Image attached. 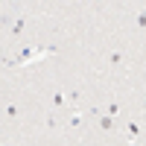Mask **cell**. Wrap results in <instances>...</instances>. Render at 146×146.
I'll return each instance as SVG.
<instances>
[{"label": "cell", "instance_id": "cell-1", "mask_svg": "<svg viewBox=\"0 0 146 146\" xmlns=\"http://www.w3.org/2000/svg\"><path fill=\"white\" fill-rule=\"evenodd\" d=\"M53 53H56L53 44H47V47H21L15 56H3V67H23V64H32V62L47 58Z\"/></svg>", "mask_w": 146, "mask_h": 146}, {"label": "cell", "instance_id": "cell-2", "mask_svg": "<svg viewBox=\"0 0 146 146\" xmlns=\"http://www.w3.org/2000/svg\"><path fill=\"white\" fill-rule=\"evenodd\" d=\"M123 135H126V140H129V143H135V140L143 135V126H140V123H135V120H129V123L123 126Z\"/></svg>", "mask_w": 146, "mask_h": 146}, {"label": "cell", "instance_id": "cell-3", "mask_svg": "<svg viewBox=\"0 0 146 146\" xmlns=\"http://www.w3.org/2000/svg\"><path fill=\"white\" fill-rule=\"evenodd\" d=\"M3 117L9 120V123H18L21 108H18V102H15V100H6V102H3Z\"/></svg>", "mask_w": 146, "mask_h": 146}, {"label": "cell", "instance_id": "cell-4", "mask_svg": "<svg viewBox=\"0 0 146 146\" xmlns=\"http://www.w3.org/2000/svg\"><path fill=\"white\" fill-rule=\"evenodd\" d=\"M126 62H129V58H126L123 50H111V53H108V67L120 70V67H126Z\"/></svg>", "mask_w": 146, "mask_h": 146}, {"label": "cell", "instance_id": "cell-5", "mask_svg": "<svg viewBox=\"0 0 146 146\" xmlns=\"http://www.w3.org/2000/svg\"><path fill=\"white\" fill-rule=\"evenodd\" d=\"M50 108H53V111H62V108H67V111H70V105H67V94H64V91H56L53 100H50Z\"/></svg>", "mask_w": 146, "mask_h": 146}, {"label": "cell", "instance_id": "cell-6", "mask_svg": "<svg viewBox=\"0 0 146 146\" xmlns=\"http://www.w3.org/2000/svg\"><path fill=\"white\" fill-rule=\"evenodd\" d=\"M23 29H27V15H21L12 21V27H9V35L12 38H18V35H23Z\"/></svg>", "mask_w": 146, "mask_h": 146}, {"label": "cell", "instance_id": "cell-7", "mask_svg": "<svg viewBox=\"0 0 146 146\" xmlns=\"http://www.w3.org/2000/svg\"><path fill=\"white\" fill-rule=\"evenodd\" d=\"M58 126H62V123H58V114H56L53 108H50V111L44 114V129H47V131H56Z\"/></svg>", "mask_w": 146, "mask_h": 146}, {"label": "cell", "instance_id": "cell-8", "mask_svg": "<svg viewBox=\"0 0 146 146\" xmlns=\"http://www.w3.org/2000/svg\"><path fill=\"white\" fill-rule=\"evenodd\" d=\"M85 126V114L82 111H70L67 114V129H82Z\"/></svg>", "mask_w": 146, "mask_h": 146}, {"label": "cell", "instance_id": "cell-9", "mask_svg": "<svg viewBox=\"0 0 146 146\" xmlns=\"http://www.w3.org/2000/svg\"><path fill=\"white\" fill-rule=\"evenodd\" d=\"M100 129H102V131H114V129H117L114 117H108V114H100Z\"/></svg>", "mask_w": 146, "mask_h": 146}, {"label": "cell", "instance_id": "cell-10", "mask_svg": "<svg viewBox=\"0 0 146 146\" xmlns=\"http://www.w3.org/2000/svg\"><path fill=\"white\" fill-rule=\"evenodd\" d=\"M135 27L146 32V9H135Z\"/></svg>", "mask_w": 146, "mask_h": 146}, {"label": "cell", "instance_id": "cell-11", "mask_svg": "<svg viewBox=\"0 0 146 146\" xmlns=\"http://www.w3.org/2000/svg\"><path fill=\"white\" fill-rule=\"evenodd\" d=\"M105 114H108V117H117V114H120V102H108V105H105Z\"/></svg>", "mask_w": 146, "mask_h": 146}, {"label": "cell", "instance_id": "cell-12", "mask_svg": "<svg viewBox=\"0 0 146 146\" xmlns=\"http://www.w3.org/2000/svg\"><path fill=\"white\" fill-rule=\"evenodd\" d=\"M143 108H146V100H143Z\"/></svg>", "mask_w": 146, "mask_h": 146}]
</instances>
